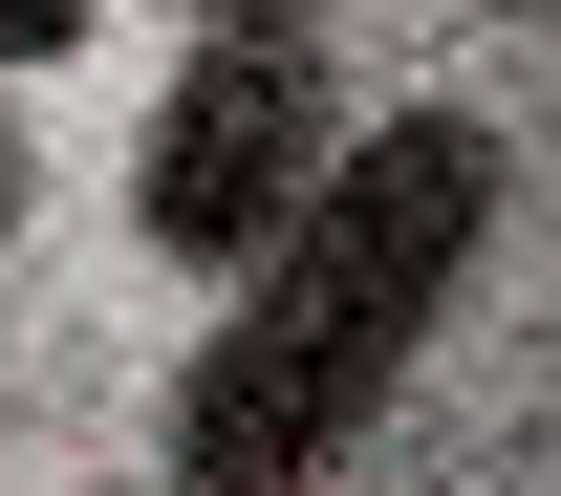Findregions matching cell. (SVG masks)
I'll return each mask as SVG.
<instances>
[{"mask_svg":"<svg viewBox=\"0 0 561 496\" xmlns=\"http://www.w3.org/2000/svg\"><path fill=\"white\" fill-rule=\"evenodd\" d=\"M0 216H22V151H0Z\"/></svg>","mask_w":561,"mask_h":496,"instance_id":"5b68a950","label":"cell"},{"mask_svg":"<svg viewBox=\"0 0 561 496\" xmlns=\"http://www.w3.org/2000/svg\"><path fill=\"white\" fill-rule=\"evenodd\" d=\"M87 44V0H0V66H66Z\"/></svg>","mask_w":561,"mask_h":496,"instance_id":"3957f363","label":"cell"},{"mask_svg":"<svg viewBox=\"0 0 561 496\" xmlns=\"http://www.w3.org/2000/svg\"><path fill=\"white\" fill-rule=\"evenodd\" d=\"M173 22H302V0H173Z\"/></svg>","mask_w":561,"mask_h":496,"instance_id":"277c9868","label":"cell"},{"mask_svg":"<svg viewBox=\"0 0 561 496\" xmlns=\"http://www.w3.org/2000/svg\"><path fill=\"white\" fill-rule=\"evenodd\" d=\"M496 195H518V151H496L476 108L346 130L324 173H302V216L238 259L216 346L173 367V496H324V475L367 453V411L411 389V346L454 324Z\"/></svg>","mask_w":561,"mask_h":496,"instance_id":"6da1fadb","label":"cell"},{"mask_svg":"<svg viewBox=\"0 0 561 496\" xmlns=\"http://www.w3.org/2000/svg\"><path fill=\"white\" fill-rule=\"evenodd\" d=\"M324 151H346L324 22H195V66H173V108H151V151H130V216H151V259L238 281L280 216H302Z\"/></svg>","mask_w":561,"mask_h":496,"instance_id":"7a4b0ae2","label":"cell"}]
</instances>
